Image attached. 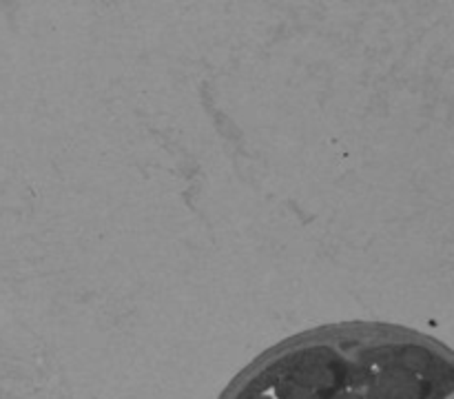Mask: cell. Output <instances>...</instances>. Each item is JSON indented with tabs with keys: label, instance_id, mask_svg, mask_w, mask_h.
<instances>
[{
	"label": "cell",
	"instance_id": "1",
	"mask_svg": "<svg viewBox=\"0 0 454 399\" xmlns=\"http://www.w3.org/2000/svg\"><path fill=\"white\" fill-rule=\"evenodd\" d=\"M220 399H454V350L384 324L319 328L266 350Z\"/></svg>",
	"mask_w": 454,
	"mask_h": 399
}]
</instances>
